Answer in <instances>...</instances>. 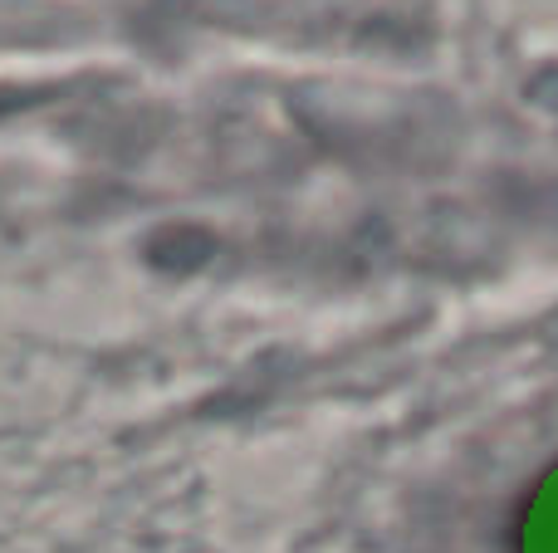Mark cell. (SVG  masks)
I'll use <instances>...</instances> for the list:
<instances>
[{
  "instance_id": "6da1fadb",
  "label": "cell",
  "mask_w": 558,
  "mask_h": 553,
  "mask_svg": "<svg viewBox=\"0 0 558 553\" xmlns=\"http://www.w3.org/2000/svg\"><path fill=\"white\" fill-rule=\"evenodd\" d=\"M520 553H558V470L544 480L539 500H534V519H524Z\"/></svg>"
}]
</instances>
